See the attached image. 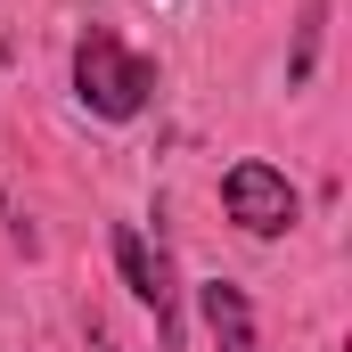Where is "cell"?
Instances as JSON below:
<instances>
[{
	"label": "cell",
	"instance_id": "cell-1",
	"mask_svg": "<svg viewBox=\"0 0 352 352\" xmlns=\"http://www.w3.org/2000/svg\"><path fill=\"white\" fill-rule=\"evenodd\" d=\"M74 98L98 123H131L156 98V58H140L115 25H90L82 41H74Z\"/></svg>",
	"mask_w": 352,
	"mask_h": 352
},
{
	"label": "cell",
	"instance_id": "cell-2",
	"mask_svg": "<svg viewBox=\"0 0 352 352\" xmlns=\"http://www.w3.org/2000/svg\"><path fill=\"white\" fill-rule=\"evenodd\" d=\"M221 205H230V221H238L246 238H287L295 213H303L295 180L278 173V164H263V156H238V164L221 173Z\"/></svg>",
	"mask_w": 352,
	"mask_h": 352
},
{
	"label": "cell",
	"instance_id": "cell-3",
	"mask_svg": "<svg viewBox=\"0 0 352 352\" xmlns=\"http://www.w3.org/2000/svg\"><path fill=\"white\" fill-rule=\"evenodd\" d=\"M115 270H123V287L156 311V344L180 352V311H173V263H164V246H148L131 221H115Z\"/></svg>",
	"mask_w": 352,
	"mask_h": 352
},
{
	"label": "cell",
	"instance_id": "cell-4",
	"mask_svg": "<svg viewBox=\"0 0 352 352\" xmlns=\"http://www.w3.org/2000/svg\"><path fill=\"white\" fill-rule=\"evenodd\" d=\"M197 311H205V328H213V344H221V352H263L254 303H246L238 278H205V287H197Z\"/></svg>",
	"mask_w": 352,
	"mask_h": 352
},
{
	"label": "cell",
	"instance_id": "cell-5",
	"mask_svg": "<svg viewBox=\"0 0 352 352\" xmlns=\"http://www.w3.org/2000/svg\"><path fill=\"white\" fill-rule=\"evenodd\" d=\"M320 33H328V0L303 8V25H295V58H287V82H311V66H320Z\"/></svg>",
	"mask_w": 352,
	"mask_h": 352
}]
</instances>
